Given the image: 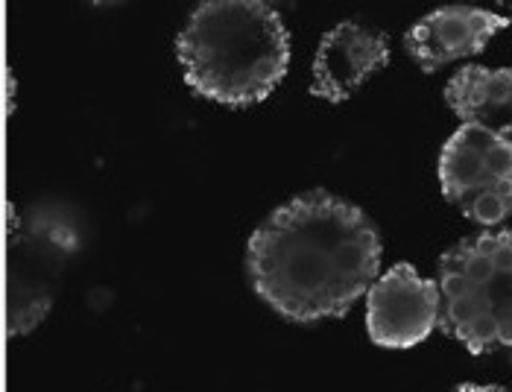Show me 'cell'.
Wrapping results in <instances>:
<instances>
[{
    "label": "cell",
    "mask_w": 512,
    "mask_h": 392,
    "mask_svg": "<svg viewBox=\"0 0 512 392\" xmlns=\"http://www.w3.org/2000/svg\"><path fill=\"white\" fill-rule=\"evenodd\" d=\"M381 270L375 223L349 199L325 191L276 208L249 237L252 290L284 319H340L372 290Z\"/></svg>",
    "instance_id": "obj_1"
},
{
    "label": "cell",
    "mask_w": 512,
    "mask_h": 392,
    "mask_svg": "<svg viewBox=\"0 0 512 392\" xmlns=\"http://www.w3.org/2000/svg\"><path fill=\"white\" fill-rule=\"evenodd\" d=\"M176 56L197 94L223 106H255L287 74L290 36L264 0H208L179 33Z\"/></svg>",
    "instance_id": "obj_2"
},
{
    "label": "cell",
    "mask_w": 512,
    "mask_h": 392,
    "mask_svg": "<svg viewBox=\"0 0 512 392\" xmlns=\"http://www.w3.org/2000/svg\"><path fill=\"white\" fill-rule=\"evenodd\" d=\"M439 325L472 354L512 352V229L451 246L439 261Z\"/></svg>",
    "instance_id": "obj_3"
},
{
    "label": "cell",
    "mask_w": 512,
    "mask_h": 392,
    "mask_svg": "<svg viewBox=\"0 0 512 392\" xmlns=\"http://www.w3.org/2000/svg\"><path fill=\"white\" fill-rule=\"evenodd\" d=\"M6 334H30L47 316L62 273L77 249V229L59 211L36 208L24 223H15L9 205L6 243Z\"/></svg>",
    "instance_id": "obj_4"
},
{
    "label": "cell",
    "mask_w": 512,
    "mask_h": 392,
    "mask_svg": "<svg viewBox=\"0 0 512 392\" xmlns=\"http://www.w3.org/2000/svg\"><path fill=\"white\" fill-rule=\"evenodd\" d=\"M439 284L410 264L381 275L366 299V331L381 349H413L439 325Z\"/></svg>",
    "instance_id": "obj_5"
},
{
    "label": "cell",
    "mask_w": 512,
    "mask_h": 392,
    "mask_svg": "<svg viewBox=\"0 0 512 392\" xmlns=\"http://www.w3.org/2000/svg\"><path fill=\"white\" fill-rule=\"evenodd\" d=\"M512 18L477 9V6H442L428 12L419 24H413L404 36V47L419 62L422 71H439L457 59L480 53L501 30H507Z\"/></svg>",
    "instance_id": "obj_6"
},
{
    "label": "cell",
    "mask_w": 512,
    "mask_h": 392,
    "mask_svg": "<svg viewBox=\"0 0 512 392\" xmlns=\"http://www.w3.org/2000/svg\"><path fill=\"white\" fill-rule=\"evenodd\" d=\"M390 62V41L381 30L346 21L337 24L316 50L314 91L328 103H343Z\"/></svg>",
    "instance_id": "obj_7"
},
{
    "label": "cell",
    "mask_w": 512,
    "mask_h": 392,
    "mask_svg": "<svg viewBox=\"0 0 512 392\" xmlns=\"http://www.w3.org/2000/svg\"><path fill=\"white\" fill-rule=\"evenodd\" d=\"M512 179V138L492 135L480 126H460L439 156V185L451 205Z\"/></svg>",
    "instance_id": "obj_8"
},
{
    "label": "cell",
    "mask_w": 512,
    "mask_h": 392,
    "mask_svg": "<svg viewBox=\"0 0 512 392\" xmlns=\"http://www.w3.org/2000/svg\"><path fill=\"white\" fill-rule=\"evenodd\" d=\"M445 100L466 126L512 135V68L466 65L445 85Z\"/></svg>",
    "instance_id": "obj_9"
},
{
    "label": "cell",
    "mask_w": 512,
    "mask_h": 392,
    "mask_svg": "<svg viewBox=\"0 0 512 392\" xmlns=\"http://www.w3.org/2000/svg\"><path fill=\"white\" fill-rule=\"evenodd\" d=\"M460 211L469 220H474L477 226H483V229L501 226L512 214V179L510 182L495 185V188H486L480 194H474L469 202L460 205Z\"/></svg>",
    "instance_id": "obj_10"
},
{
    "label": "cell",
    "mask_w": 512,
    "mask_h": 392,
    "mask_svg": "<svg viewBox=\"0 0 512 392\" xmlns=\"http://www.w3.org/2000/svg\"><path fill=\"white\" fill-rule=\"evenodd\" d=\"M454 392H512V387H501V384H460Z\"/></svg>",
    "instance_id": "obj_11"
},
{
    "label": "cell",
    "mask_w": 512,
    "mask_h": 392,
    "mask_svg": "<svg viewBox=\"0 0 512 392\" xmlns=\"http://www.w3.org/2000/svg\"><path fill=\"white\" fill-rule=\"evenodd\" d=\"M12 94H15V82H12V74L6 71V112H12Z\"/></svg>",
    "instance_id": "obj_12"
},
{
    "label": "cell",
    "mask_w": 512,
    "mask_h": 392,
    "mask_svg": "<svg viewBox=\"0 0 512 392\" xmlns=\"http://www.w3.org/2000/svg\"><path fill=\"white\" fill-rule=\"evenodd\" d=\"M507 357H510V363H512V352H507Z\"/></svg>",
    "instance_id": "obj_13"
}]
</instances>
